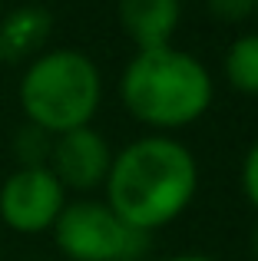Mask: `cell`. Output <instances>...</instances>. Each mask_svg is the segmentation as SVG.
<instances>
[{
  "label": "cell",
  "mask_w": 258,
  "mask_h": 261,
  "mask_svg": "<svg viewBox=\"0 0 258 261\" xmlns=\"http://www.w3.org/2000/svg\"><path fill=\"white\" fill-rule=\"evenodd\" d=\"M103 202L129 228L159 231L186 215L199 195V162L192 149L175 136H139L113 152L110 175L103 182Z\"/></svg>",
  "instance_id": "1"
},
{
  "label": "cell",
  "mask_w": 258,
  "mask_h": 261,
  "mask_svg": "<svg viewBox=\"0 0 258 261\" xmlns=\"http://www.w3.org/2000/svg\"><path fill=\"white\" fill-rule=\"evenodd\" d=\"M119 99L126 113L142 126L166 136L199 122L215 99L209 66L179 46L136 50L119 80Z\"/></svg>",
  "instance_id": "2"
},
{
  "label": "cell",
  "mask_w": 258,
  "mask_h": 261,
  "mask_svg": "<svg viewBox=\"0 0 258 261\" xmlns=\"http://www.w3.org/2000/svg\"><path fill=\"white\" fill-rule=\"evenodd\" d=\"M17 99L30 126L63 136L70 129L93 126V116L103 102V73L83 50H43L27 63Z\"/></svg>",
  "instance_id": "3"
},
{
  "label": "cell",
  "mask_w": 258,
  "mask_h": 261,
  "mask_svg": "<svg viewBox=\"0 0 258 261\" xmlns=\"http://www.w3.org/2000/svg\"><path fill=\"white\" fill-rule=\"evenodd\" d=\"M50 231L60 255L70 261H136L149 248V235L129 228L110 205L96 198L66 202Z\"/></svg>",
  "instance_id": "4"
},
{
  "label": "cell",
  "mask_w": 258,
  "mask_h": 261,
  "mask_svg": "<svg viewBox=\"0 0 258 261\" xmlns=\"http://www.w3.org/2000/svg\"><path fill=\"white\" fill-rule=\"evenodd\" d=\"M66 208V189L46 166H20L0 185V222L20 235H40Z\"/></svg>",
  "instance_id": "5"
},
{
  "label": "cell",
  "mask_w": 258,
  "mask_h": 261,
  "mask_svg": "<svg viewBox=\"0 0 258 261\" xmlns=\"http://www.w3.org/2000/svg\"><path fill=\"white\" fill-rule=\"evenodd\" d=\"M113 166V146L106 142V136L93 126L70 129L63 136H53L50 149V169L57 175V182L66 192H93L106 182Z\"/></svg>",
  "instance_id": "6"
},
{
  "label": "cell",
  "mask_w": 258,
  "mask_h": 261,
  "mask_svg": "<svg viewBox=\"0 0 258 261\" xmlns=\"http://www.w3.org/2000/svg\"><path fill=\"white\" fill-rule=\"evenodd\" d=\"M116 17L136 50L172 46L182 20V0H116Z\"/></svg>",
  "instance_id": "7"
},
{
  "label": "cell",
  "mask_w": 258,
  "mask_h": 261,
  "mask_svg": "<svg viewBox=\"0 0 258 261\" xmlns=\"http://www.w3.org/2000/svg\"><path fill=\"white\" fill-rule=\"evenodd\" d=\"M53 30V13L40 4H23L0 20V60L20 63L43 53Z\"/></svg>",
  "instance_id": "8"
},
{
  "label": "cell",
  "mask_w": 258,
  "mask_h": 261,
  "mask_svg": "<svg viewBox=\"0 0 258 261\" xmlns=\"http://www.w3.org/2000/svg\"><path fill=\"white\" fill-rule=\"evenodd\" d=\"M222 70H225V80L235 93L258 96V30L239 33L228 43Z\"/></svg>",
  "instance_id": "9"
},
{
  "label": "cell",
  "mask_w": 258,
  "mask_h": 261,
  "mask_svg": "<svg viewBox=\"0 0 258 261\" xmlns=\"http://www.w3.org/2000/svg\"><path fill=\"white\" fill-rule=\"evenodd\" d=\"M50 149H53V136L30 126V122L17 133V142H13V152H17L20 166H46L50 162Z\"/></svg>",
  "instance_id": "10"
},
{
  "label": "cell",
  "mask_w": 258,
  "mask_h": 261,
  "mask_svg": "<svg viewBox=\"0 0 258 261\" xmlns=\"http://www.w3.org/2000/svg\"><path fill=\"white\" fill-rule=\"evenodd\" d=\"M205 10L219 23H242L255 17V0H205Z\"/></svg>",
  "instance_id": "11"
},
{
  "label": "cell",
  "mask_w": 258,
  "mask_h": 261,
  "mask_svg": "<svg viewBox=\"0 0 258 261\" xmlns=\"http://www.w3.org/2000/svg\"><path fill=\"white\" fill-rule=\"evenodd\" d=\"M239 182H242V195L252 202V208H258V139L248 146L245 159H242Z\"/></svg>",
  "instance_id": "12"
},
{
  "label": "cell",
  "mask_w": 258,
  "mask_h": 261,
  "mask_svg": "<svg viewBox=\"0 0 258 261\" xmlns=\"http://www.w3.org/2000/svg\"><path fill=\"white\" fill-rule=\"evenodd\" d=\"M162 261H219V258H212V255H192V251H186V255H169V258H162Z\"/></svg>",
  "instance_id": "13"
},
{
  "label": "cell",
  "mask_w": 258,
  "mask_h": 261,
  "mask_svg": "<svg viewBox=\"0 0 258 261\" xmlns=\"http://www.w3.org/2000/svg\"><path fill=\"white\" fill-rule=\"evenodd\" d=\"M252 251H255V258H258V222H255V228H252Z\"/></svg>",
  "instance_id": "14"
},
{
  "label": "cell",
  "mask_w": 258,
  "mask_h": 261,
  "mask_svg": "<svg viewBox=\"0 0 258 261\" xmlns=\"http://www.w3.org/2000/svg\"><path fill=\"white\" fill-rule=\"evenodd\" d=\"M255 20H258V0H255Z\"/></svg>",
  "instance_id": "15"
}]
</instances>
